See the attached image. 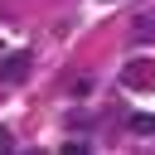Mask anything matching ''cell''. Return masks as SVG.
Here are the masks:
<instances>
[{
	"mask_svg": "<svg viewBox=\"0 0 155 155\" xmlns=\"http://www.w3.org/2000/svg\"><path fill=\"white\" fill-rule=\"evenodd\" d=\"M24 63H29V53H15V58H10V63H5V68H0V73H5V78H10V82H15V78H19V73H24Z\"/></svg>",
	"mask_w": 155,
	"mask_h": 155,
	"instance_id": "7a4b0ae2",
	"label": "cell"
},
{
	"mask_svg": "<svg viewBox=\"0 0 155 155\" xmlns=\"http://www.w3.org/2000/svg\"><path fill=\"white\" fill-rule=\"evenodd\" d=\"M136 39H155V19H150V15L136 19Z\"/></svg>",
	"mask_w": 155,
	"mask_h": 155,
	"instance_id": "3957f363",
	"label": "cell"
},
{
	"mask_svg": "<svg viewBox=\"0 0 155 155\" xmlns=\"http://www.w3.org/2000/svg\"><path fill=\"white\" fill-rule=\"evenodd\" d=\"M5 145H10V136H5V131H0V150H5Z\"/></svg>",
	"mask_w": 155,
	"mask_h": 155,
	"instance_id": "5b68a950",
	"label": "cell"
},
{
	"mask_svg": "<svg viewBox=\"0 0 155 155\" xmlns=\"http://www.w3.org/2000/svg\"><path fill=\"white\" fill-rule=\"evenodd\" d=\"M131 126H136V131H145V136H150V131H155V116H131Z\"/></svg>",
	"mask_w": 155,
	"mask_h": 155,
	"instance_id": "277c9868",
	"label": "cell"
},
{
	"mask_svg": "<svg viewBox=\"0 0 155 155\" xmlns=\"http://www.w3.org/2000/svg\"><path fill=\"white\" fill-rule=\"evenodd\" d=\"M121 82L136 87V92H150V87H155V63H150V58H131V63L121 68Z\"/></svg>",
	"mask_w": 155,
	"mask_h": 155,
	"instance_id": "6da1fadb",
	"label": "cell"
}]
</instances>
